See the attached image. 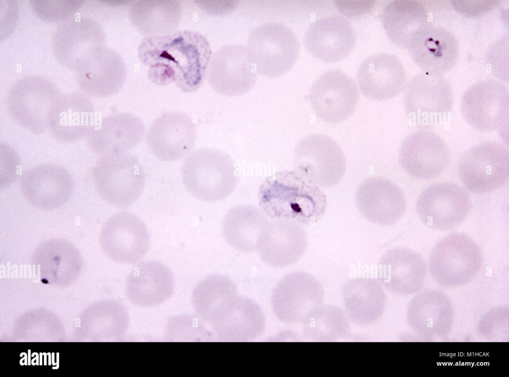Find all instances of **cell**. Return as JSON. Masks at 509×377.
<instances>
[{"mask_svg":"<svg viewBox=\"0 0 509 377\" xmlns=\"http://www.w3.org/2000/svg\"><path fill=\"white\" fill-rule=\"evenodd\" d=\"M139 54L149 67L148 76L153 82L158 85L174 82L181 90L192 92L203 82L211 49L202 35L183 31L145 38Z\"/></svg>","mask_w":509,"mask_h":377,"instance_id":"1","label":"cell"},{"mask_svg":"<svg viewBox=\"0 0 509 377\" xmlns=\"http://www.w3.org/2000/svg\"><path fill=\"white\" fill-rule=\"evenodd\" d=\"M182 176L187 190L206 202L226 198L233 192L238 183L232 158L221 151L210 148L196 150L185 159Z\"/></svg>","mask_w":509,"mask_h":377,"instance_id":"2","label":"cell"},{"mask_svg":"<svg viewBox=\"0 0 509 377\" xmlns=\"http://www.w3.org/2000/svg\"><path fill=\"white\" fill-rule=\"evenodd\" d=\"M92 178L97 192L109 204L126 208L140 197L145 174L138 159L128 152L99 156Z\"/></svg>","mask_w":509,"mask_h":377,"instance_id":"3","label":"cell"},{"mask_svg":"<svg viewBox=\"0 0 509 377\" xmlns=\"http://www.w3.org/2000/svg\"><path fill=\"white\" fill-rule=\"evenodd\" d=\"M483 262L480 248L463 233H450L434 246L429 257V272L439 284L453 286L472 280Z\"/></svg>","mask_w":509,"mask_h":377,"instance_id":"4","label":"cell"},{"mask_svg":"<svg viewBox=\"0 0 509 377\" xmlns=\"http://www.w3.org/2000/svg\"><path fill=\"white\" fill-rule=\"evenodd\" d=\"M458 172L462 183L469 191L478 194L495 191L509 180V150L495 141L480 143L462 155Z\"/></svg>","mask_w":509,"mask_h":377,"instance_id":"5","label":"cell"},{"mask_svg":"<svg viewBox=\"0 0 509 377\" xmlns=\"http://www.w3.org/2000/svg\"><path fill=\"white\" fill-rule=\"evenodd\" d=\"M324 287L312 275L295 272L283 277L272 294L273 311L282 322L304 325L323 304Z\"/></svg>","mask_w":509,"mask_h":377,"instance_id":"6","label":"cell"},{"mask_svg":"<svg viewBox=\"0 0 509 377\" xmlns=\"http://www.w3.org/2000/svg\"><path fill=\"white\" fill-rule=\"evenodd\" d=\"M294 160L297 171L322 188L338 184L346 170V159L340 146L324 134L302 138L295 149Z\"/></svg>","mask_w":509,"mask_h":377,"instance_id":"7","label":"cell"},{"mask_svg":"<svg viewBox=\"0 0 509 377\" xmlns=\"http://www.w3.org/2000/svg\"><path fill=\"white\" fill-rule=\"evenodd\" d=\"M471 208V199L465 189L454 184L440 183L430 185L422 191L416 209L425 225L446 231L464 221Z\"/></svg>","mask_w":509,"mask_h":377,"instance_id":"8","label":"cell"},{"mask_svg":"<svg viewBox=\"0 0 509 377\" xmlns=\"http://www.w3.org/2000/svg\"><path fill=\"white\" fill-rule=\"evenodd\" d=\"M316 115L330 124L341 122L355 111L359 92L355 80L339 69L329 70L315 82L309 95Z\"/></svg>","mask_w":509,"mask_h":377,"instance_id":"9","label":"cell"},{"mask_svg":"<svg viewBox=\"0 0 509 377\" xmlns=\"http://www.w3.org/2000/svg\"><path fill=\"white\" fill-rule=\"evenodd\" d=\"M99 242L104 253L113 261L134 264L148 252L150 239L145 223L134 214L123 211L106 221L100 231Z\"/></svg>","mask_w":509,"mask_h":377,"instance_id":"10","label":"cell"},{"mask_svg":"<svg viewBox=\"0 0 509 377\" xmlns=\"http://www.w3.org/2000/svg\"><path fill=\"white\" fill-rule=\"evenodd\" d=\"M449 149L433 132L420 129L413 132L402 142L399 160L410 176L428 180L440 175L449 162Z\"/></svg>","mask_w":509,"mask_h":377,"instance_id":"11","label":"cell"},{"mask_svg":"<svg viewBox=\"0 0 509 377\" xmlns=\"http://www.w3.org/2000/svg\"><path fill=\"white\" fill-rule=\"evenodd\" d=\"M25 199L35 207L57 208L71 197L74 184L69 172L63 167L52 163L31 167L24 171L19 180Z\"/></svg>","mask_w":509,"mask_h":377,"instance_id":"12","label":"cell"},{"mask_svg":"<svg viewBox=\"0 0 509 377\" xmlns=\"http://www.w3.org/2000/svg\"><path fill=\"white\" fill-rule=\"evenodd\" d=\"M461 111L466 121L476 130L492 132L503 129L508 122V90L493 83L474 85L463 95Z\"/></svg>","mask_w":509,"mask_h":377,"instance_id":"13","label":"cell"},{"mask_svg":"<svg viewBox=\"0 0 509 377\" xmlns=\"http://www.w3.org/2000/svg\"><path fill=\"white\" fill-rule=\"evenodd\" d=\"M355 201L364 218L381 226L396 223L407 208L402 189L391 180L380 176L371 177L362 182L356 189Z\"/></svg>","mask_w":509,"mask_h":377,"instance_id":"14","label":"cell"},{"mask_svg":"<svg viewBox=\"0 0 509 377\" xmlns=\"http://www.w3.org/2000/svg\"><path fill=\"white\" fill-rule=\"evenodd\" d=\"M196 129L192 119L185 113H164L151 125L146 136L153 155L163 161L179 160L193 148Z\"/></svg>","mask_w":509,"mask_h":377,"instance_id":"15","label":"cell"},{"mask_svg":"<svg viewBox=\"0 0 509 377\" xmlns=\"http://www.w3.org/2000/svg\"><path fill=\"white\" fill-rule=\"evenodd\" d=\"M355 42V32L352 24L339 15L322 17L312 22L304 39L309 53L326 63L336 62L346 58Z\"/></svg>","mask_w":509,"mask_h":377,"instance_id":"16","label":"cell"},{"mask_svg":"<svg viewBox=\"0 0 509 377\" xmlns=\"http://www.w3.org/2000/svg\"><path fill=\"white\" fill-rule=\"evenodd\" d=\"M175 287L174 276L164 264L155 260L140 262L127 276L125 294L133 305L142 308L157 306L168 300Z\"/></svg>","mask_w":509,"mask_h":377,"instance_id":"17","label":"cell"},{"mask_svg":"<svg viewBox=\"0 0 509 377\" xmlns=\"http://www.w3.org/2000/svg\"><path fill=\"white\" fill-rule=\"evenodd\" d=\"M304 227L290 219L269 222L259 240L257 251L261 260L276 268L292 265L303 256L308 245Z\"/></svg>","mask_w":509,"mask_h":377,"instance_id":"18","label":"cell"},{"mask_svg":"<svg viewBox=\"0 0 509 377\" xmlns=\"http://www.w3.org/2000/svg\"><path fill=\"white\" fill-rule=\"evenodd\" d=\"M406 49L418 66L432 76L450 69L458 54L453 35L444 28L429 24H424L416 32Z\"/></svg>","mask_w":509,"mask_h":377,"instance_id":"19","label":"cell"},{"mask_svg":"<svg viewBox=\"0 0 509 377\" xmlns=\"http://www.w3.org/2000/svg\"><path fill=\"white\" fill-rule=\"evenodd\" d=\"M426 273V264L422 255L404 247L387 250L378 264V280L384 288L396 295H405L418 289Z\"/></svg>","mask_w":509,"mask_h":377,"instance_id":"20","label":"cell"},{"mask_svg":"<svg viewBox=\"0 0 509 377\" xmlns=\"http://www.w3.org/2000/svg\"><path fill=\"white\" fill-rule=\"evenodd\" d=\"M145 127L137 116L127 112L104 117L94 124L85 139L90 150L98 157L128 152L145 135Z\"/></svg>","mask_w":509,"mask_h":377,"instance_id":"21","label":"cell"},{"mask_svg":"<svg viewBox=\"0 0 509 377\" xmlns=\"http://www.w3.org/2000/svg\"><path fill=\"white\" fill-rule=\"evenodd\" d=\"M362 94L377 101H386L399 95L406 84L404 68L395 55L379 53L365 59L357 72Z\"/></svg>","mask_w":509,"mask_h":377,"instance_id":"22","label":"cell"},{"mask_svg":"<svg viewBox=\"0 0 509 377\" xmlns=\"http://www.w3.org/2000/svg\"><path fill=\"white\" fill-rule=\"evenodd\" d=\"M344 312L351 323L367 327L378 322L387 302L384 288L378 279H349L341 290Z\"/></svg>","mask_w":509,"mask_h":377,"instance_id":"23","label":"cell"},{"mask_svg":"<svg viewBox=\"0 0 509 377\" xmlns=\"http://www.w3.org/2000/svg\"><path fill=\"white\" fill-rule=\"evenodd\" d=\"M53 106L48 117L47 130L56 140L65 144L86 138L94 125L93 110L85 97H64Z\"/></svg>","mask_w":509,"mask_h":377,"instance_id":"24","label":"cell"},{"mask_svg":"<svg viewBox=\"0 0 509 377\" xmlns=\"http://www.w3.org/2000/svg\"><path fill=\"white\" fill-rule=\"evenodd\" d=\"M210 327L221 341H248L261 335L265 328V319L257 303L239 295Z\"/></svg>","mask_w":509,"mask_h":377,"instance_id":"25","label":"cell"},{"mask_svg":"<svg viewBox=\"0 0 509 377\" xmlns=\"http://www.w3.org/2000/svg\"><path fill=\"white\" fill-rule=\"evenodd\" d=\"M405 110L419 125H430L436 117L450 112L453 96L448 85L441 81H412L404 97Z\"/></svg>","mask_w":509,"mask_h":377,"instance_id":"26","label":"cell"},{"mask_svg":"<svg viewBox=\"0 0 509 377\" xmlns=\"http://www.w3.org/2000/svg\"><path fill=\"white\" fill-rule=\"evenodd\" d=\"M269 221L264 213L253 205L236 206L226 214L222 231L227 242L242 253L257 251L261 236Z\"/></svg>","mask_w":509,"mask_h":377,"instance_id":"27","label":"cell"},{"mask_svg":"<svg viewBox=\"0 0 509 377\" xmlns=\"http://www.w3.org/2000/svg\"><path fill=\"white\" fill-rule=\"evenodd\" d=\"M238 296L236 285L230 278L222 274H212L194 286L191 298L193 309L197 317L210 325Z\"/></svg>","mask_w":509,"mask_h":377,"instance_id":"28","label":"cell"},{"mask_svg":"<svg viewBox=\"0 0 509 377\" xmlns=\"http://www.w3.org/2000/svg\"><path fill=\"white\" fill-rule=\"evenodd\" d=\"M56 94L49 91L17 90L12 92L8 110L13 120L30 132L40 135L47 130Z\"/></svg>","mask_w":509,"mask_h":377,"instance_id":"29","label":"cell"},{"mask_svg":"<svg viewBox=\"0 0 509 377\" xmlns=\"http://www.w3.org/2000/svg\"><path fill=\"white\" fill-rule=\"evenodd\" d=\"M415 2L395 0L385 5L381 14L386 33L395 44L406 48L415 33L424 24L419 25L416 20Z\"/></svg>","mask_w":509,"mask_h":377,"instance_id":"30","label":"cell"},{"mask_svg":"<svg viewBox=\"0 0 509 377\" xmlns=\"http://www.w3.org/2000/svg\"><path fill=\"white\" fill-rule=\"evenodd\" d=\"M349 321L340 307L322 304L303 325L304 335L317 342H332L344 337L349 331Z\"/></svg>","mask_w":509,"mask_h":377,"instance_id":"31","label":"cell"},{"mask_svg":"<svg viewBox=\"0 0 509 377\" xmlns=\"http://www.w3.org/2000/svg\"><path fill=\"white\" fill-rule=\"evenodd\" d=\"M280 38H278V37L262 38V41H259V45H256L258 46V48L255 49L256 50H258V52L261 51L262 52L256 53L259 56L252 59V61L255 62L259 58H262V59L263 58L264 59L260 62L261 63L262 62L264 61L265 62L267 61L269 62V63H270V61H272L273 62V66L275 65V61L277 62V63L278 62V64L280 63V61H281L282 64L285 61L288 63L287 62L288 59L294 63L295 62V60L287 56H288L293 59L296 60L297 59L299 50L298 42L289 45H286V43H288L297 40L296 37L288 41L286 40L283 41L282 40L280 41H279L278 40ZM259 64L260 63L258 64ZM288 64H290L289 63ZM279 65H280L279 64ZM290 65L292 66L291 65Z\"/></svg>","mask_w":509,"mask_h":377,"instance_id":"32","label":"cell"},{"mask_svg":"<svg viewBox=\"0 0 509 377\" xmlns=\"http://www.w3.org/2000/svg\"><path fill=\"white\" fill-rule=\"evenodd\" d=\"M196 319L189 315L176 316L170 319L167 327L168 336L171 337L169 339L191 340L192 334L195 340V333L198 335L199 332L202 334L204 332L202 325L204 322L199 318L197 321Z\"/></svg>","mask_w":509,"mask_h":377,"instance_id":"33","label":"cell"}]
</instances>
